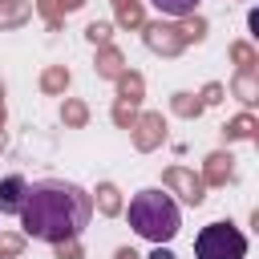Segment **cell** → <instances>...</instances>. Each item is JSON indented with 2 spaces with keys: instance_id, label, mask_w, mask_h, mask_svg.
I'll return each instance as SVG.
<instances>
[{
  "instance_id": "5b68a950",
  "label": "cell",
  "mask_w": 259,
  "mask_h": 259,
  "mask_svg": "<svg viewBox=\"0 0 259 259\" xmlns=\"http://www.w3.org/2000/svg\"><path fill=\"white\" fill-rule=\"evenodd\" d=\"M158 12H166V16H190L202 0H150Z\"/></svg>"
},
{
  "instance_id": "6da1fadb",
  "label": "cell",
  "mask_w": 259,
  "mask_h": 259,
  "mask_svg": "<svg viewBox=\"0 0 259 259\" xmlns=\"http://www.w3.org/2000/svg\"><path fill=\"white\" fill-rule=\"evenodd\" d=\"M20 227L28 239H40V243H69L77 239L89 219H93V198L85 186L77 182H65V178H40V182H28V194H24V206H20Z\"/></svg>"
},
{
  "instance_id": "7a4b0ae2",
  "label": "cell",
  "mask_w": 259,
  "mask_h": 259,
  "mask_svg": "<svg viewBox=\"0 0 259 259\" xmlns=\"http://www.w3.org/2000/svg\"><path fill=\"white\" fill-rule=\"evenodd\" d=\"M125 219H130V227H134L142 239H150V243H158V247L170 243V239L178 235V227H182V210H178V202H174L166 190H158V186L138 190V194L130 198Z\"/></svg>"
},
{
  "instance_id": "8992f818",
  "label": "cell",
  "mask_w": 259,
  "mask_h": 259,
  "mask_svg": "<svg viewBox=\"0 0 259 259\" xmlns=\"http://www.w3.org/2000/svg\"><path fill=\"white\" fill-rule=\"evenodd\" d=\"M154 259H174V255H170L166 247H158V251H154Z\"/></svg>"
},
{
  "instance_id": "3957f363",
  "label": "cell",
  "mask_w": 259,
  "mask_h": 259,
  "mask_svg": "<svg viewBox=\"0 0 259 259\" xmlns=\"http://www.w3.org/2000/svg\"><path fill=\"white\" fill-rule=\"evenodd\" d=\"M198 259H247V235L231 223H210L194 239Z\"/></svg>"
},
{
  "instance_id": "277c9868",
  "label": "cell",
  "mask_w": 259,
  "mask_h": 259,
  "mask_svg": "<svg viewBox=\"0 0 259 259\" xmlns=\"http://www.w3.org/2000/svg\"><path fill=\"white\" fill-rule=\"evenodd\" d=\"M24 194H28V182L20 174H8L0 178V214H20L24 206Z\"/></svg>"
}]
</instances>
